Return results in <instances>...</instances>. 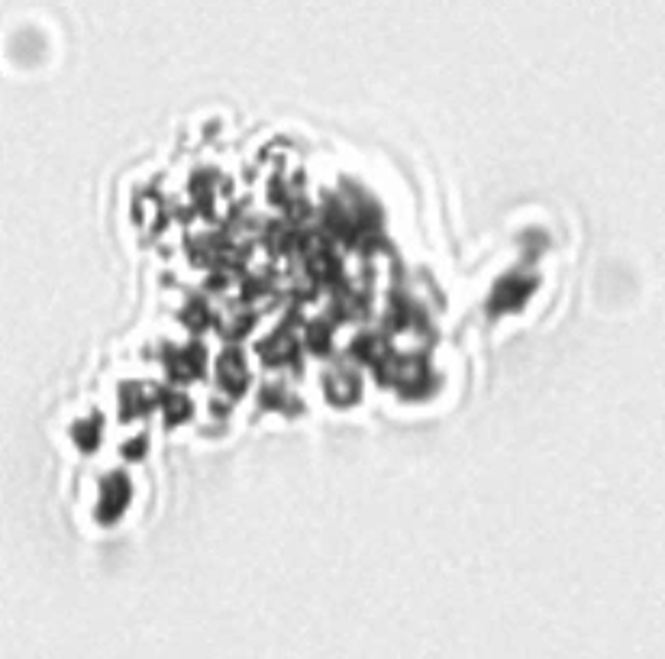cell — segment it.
<instances>
[{"mask_svg":"<svg viewBox=\"0 0 665 659\" xmlns=\"http://www.w3.org/2000/svg\"><path fill=\"white\" fill-rule=\"evenodd\" d=\"M127 501H129V482L123 475H110L104 482V504L97 510V517L100 521H113L116 514L127 508Z\"/></svg>","mask_w":665,"mask_h":659,"instance_id":"cell-1","label":"cell"},{"mask_svg":"<svg viewBox=\"0 0 665 659\" xmlns=\"http://www.w3.org/2000/svg\"><path fill=\"white\" fill-rule=\"evenodd\" d=\"M530 291H533V281H523V285H517V278H514V281L507 278L504 285L497 288V294H494V307H497V310H504V307H517V304H520V301H523V298H527Z\"/></svg>","mask_w":665,"mask_h":659,"instance_id":"cell-2","label":"cell"},{"mask_svg":"<svg viewBox=\"0 0 665 659\" xmlns=\"http://www.w3.org/2000/svg\"><path fill=\"white\" fill-rule=\"evenodd\" d=\"M220 372H223V382H226V388H230V382H232V391H243L246 369H243V359H239V352H226V356H223Z\"/></svg>","mask_w":665,"mask_h":659,"instance_id":"cell-3","label":"cell"},{"mask_svg":"<svg viewBox=\"0 0 665 659\" xmlns=\"http://www.w3.org/2000/svg\"><path fill=\"white\" fill-rule=\"evenodd\" d=\"M356 391H359V388L352 385V378H342V375H339V378H329V398L339 401V404H349V401L356 398Z\"/></svg>","mask_w":665,"mask_h":659,"instance_id":"cell-4","label":"cell"},{"mask_svg":"<svg viewBox=\"0 0 665 659\" xmlns=\"http://www.w3.org/2000/svg\"><path fill=\"white\" fill-rule=\"evenodd\" d=\"M291 349H294V346H291V340H287V336H275L272 343H265V346H262V356L268 362H281V359H287V356H291Z\"/></svg>","mask_w":665,"mask_h":659,"instance_id":"cell-5","label":"cell"},{"mask_svg":"<svg viewBox=\"0 0 665 659\" xmlns=\"http://www.w3.org/2000/svg\"><path fill=\"white\" fill-rule=\"evenodd\" d=\"M94 430H100V420H91V424H78L74 426V440L81 443V449H94V443H97V436H94Z\"/></svg>","mask_w":665,"mask_h":659,"instance_id":"cell-6","label":"cell"},{"mask_svg":"<svg viewBox=\"0 0 665 659\" xmlns=\"http://www.w3.org/2000/svg\"><path fill=\"white\" fill-rule=\"evenodd\" d=\"M184 417H188V401L184 398H168V424L184 420Z\"/></svg>","mask_w":665,"mask_h":659,"instance_id":"cell-7","label":"cell"}]
</instances>
